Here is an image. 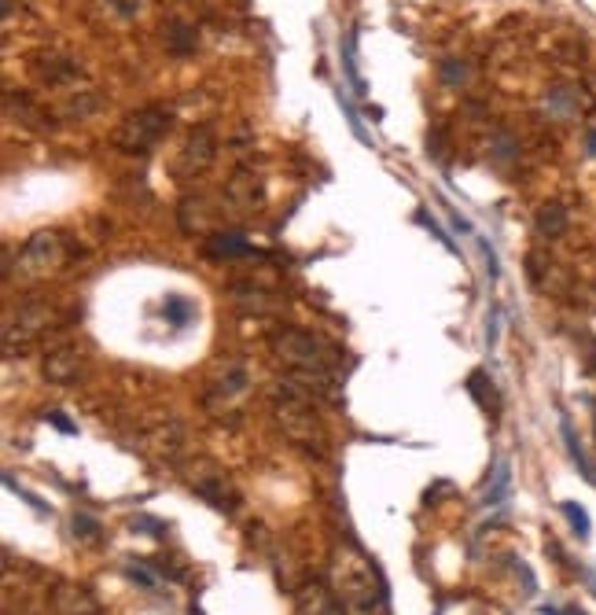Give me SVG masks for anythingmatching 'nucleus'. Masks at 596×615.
I'll list each match as a JSON object with an SVG mask.
<instances>
[{
	"mask_svg": "<svg viewBox=\"0 0 596 615\" xmlns=\"http://www.w3.org/2000/svg\"><path fill=\"white\" fill-rule=\"evenodd\" d=\"M567 615H585V612H567Z\"/></svg>",
	"mask_w": 596,
	"mask_h": 615,
	"instance_id": "20",
	"label": "nucleus"
},
{
	"mask_svg": "<svg viewBox=\"0 0 596 615\" xmlns=\"http://www.w3.org/2000/svg\"><path fill=\"white\" fill-rule=\"evenodd\" d=\"M188 615H203V608H195V604H192V608H188Z\"/></svg>",
	"mask_w": 596,
	"mask_h": 615,
	"instance_id": "19",
	"label": "nucleus"
},
{
	"mask_svg": "<svg viewBox=\"0 0 596 615\" xmlns=\"http://www.w3.org/2000/svg\"><path fill=\"white\" fill-rule=\"evenodd\" d=\"M335 582H339V593H343V601L357 604V608H376V575L368 568L361 556L346 553L335 560Z\"/></svg>",
	"mask_w": 596,
	"mask_h": 615,
	"instance_id": "3",
	"label": "nucleus"
},
{
	"mask_svg": "<svg viewBox=\"0 0 596 615\" xmlns=\"http://www.w3.org/2000/svg\"><path fill=\"white\" fill-rule=\"evenodd\" d=\"M272 413L280 421V431L291 438L295 446H302L306 453L320 457L324 453V435H320V421L317 413L306 405V398L295 394V390H276L272 398Z\"/></svg>",
	"mask_w": 596,
	"mask_h": 615,
	"instance_id": "2",
	"label": "nucleus"
},
{
	"mask_svg": "<svg viewBox=\"0 0 596 615\" xmlns=\"http://www.w3.org/2000/svg\"><path fill=\"white\" fill-rule=\"evenodd\" d=\"M276 354L287 361L291 368H295V376L309 379L317 390H324V394H331L335 390V365H331V354L324 347H320L317 336H309V331H280L276 336Z\"/></svg>",
	"mask_w": 596,
	"mask_h": 615,
	"instance_id": "1",
	"label": "nucleus"
},
{
	"mask_svg": "<svg viewBox=\"0 0 596 615\" xmlns=\"http://www.w3.org/2000/svg\"><path fill=\"white\" fill-rule=\"evenodd\" d=\"M482 255H486V266H490V277L497 280V277H501V266H497V255H493L490 240H482Z\"/></svg>",
	"mask_w": 596,
	"mask_h": 615,
	"instance_id": "16",
	"label": "nucleus"
},
{
	"mask_svg": "<svg viewBox=\"0 0 596 615\" xmlns=\"http://www.w3.org/2000/svg\"><path fill=\"white\" fill-rule=\"evenodd\" d=\"M560 509L567 512V520H571L574 534H578V538H589V531H593V523H589V512H585L578 501H563Z\"/></svg>",
	"mask_w": 596,
	"mask_h": 615,
	"instance_id": "10",
	"label": "nucleus"
},
{
	"mask_svg": "<svg viewBox=\"0 0 596 615\" xmlns=\"http://www.w3.org/2000/svg\"><path fill=\"white\" fill-rule=\"evenodd\" d=\"M585 579H589V586H593V593H596V575L589 571V575H585Z\"/></svg>",
	"mask_w": 596,
	"mask_h": 615,
	"instance_id": "18",
	"label": "nucleus"
},
{
	"mask_svg": "<svg viewBox=\"0 0 596 615\" xmlns=\"http://www.w3.org/2000/svg\"><path fill=\"white\" fill-rule=\"evenodd\" d=\"M497 336H501V310H490V317H486V347H497Z\"/></svg>",
	"mask_w": 596,
	"mask_h": 615,
	"instance_id": "13",
	"label": "nucleus"
},
{
	"mask_svg": "<svg viewBox=\"0 0 596 615\" xmlns=\"http://www.w3.org/2000/svg\"><path fill=\"white\" fill-rule=\"evenodd\" d=\"M162 310L170 314V321H173L177 328H181V325H188V321L195 317V314H192V306H188V302H184L181 295H170V299L162 302Z\"/></svg>",
	"mask_w": 596,
	"mask_h": 615,
	"instance_id": "11",
	"label": "nucleus"
},
{
	"mask_svg": "<svg viewBox=\"0 0 596 615\" xmlns=\"http://www.w3.org/2000/svg\"><path fill=\"white\" fill-rule=\"evenodd\" d=\"M560 431H563V442H567V453H571V461H574V468L585 475L589 483H596V475H593V468H589V461H585V453H582V446H578V438H574V427H571V421H560Z\"/></svg>",
	"mask_w": 596,
	"mask_h": 615,
	"instance_id": "6",
	"label": "nucleus"
},
{
	"mask_svg": "<svg viewBox=\"0 0 596 615\" xmlns=\"http://www.w3.org/2000/svg\"><path fill=\"white\" fill-rule=\"evenodd\" d=\"M416 218H419V221H424V229H431V232H435V236H438V240H442V243H445V247H449V251H453V240H449V236H445V232H442V229H438V225H435V218H431V214H427V210H419V214H416Z\"/></svg>",
	"mask_w": 596,
	"mask_h": 615,
	"instance_id": "14",
	"label": "nucleus"
},
{
	"mask_svg": "<svg viewBox=\"0 0 596 615\" xmlns=\"http://www.w3.org/2000/svg\"><path fill=\"white\" fill-rule=\"evenodd\" d=\"M52 325V306H44V302H30V306H18V331H4L8 339V350L15 347V339H34L41 336V331Z\"/></svg>",
	"mask_w": 596,
	"mask_h": 615,
	"instance_id": "4",
	"label": "nucleus"
},
{
	"mask_svg": "<svg viewBox=\"0 0 596 615\" xmlns=\"http://www.w3.org/2000/svg\"><path fill=\"white\" fill-rule=\"evenodd\" d=\"M207 251L213 258H239V255H250V243L243 236H218L207 243Z\"/></svg>",
	"mask_w": 596,
	"mask_h": 615,
	"instance_id": "7",
	"label": "nucleus"
},
{
	"mask_svg": "<svg viewBox=\"0 0 596 615\" xmlns=\"http://www.w3.org/2000/svg\"><path fill=\"white\" fill-rule=\"evenodd\" d=\"M537 229H541L545 236H560V232L567 229V214L560 207H545L541 214H537Z\"/></svg>",
	"mask_w": 596,
	"mask_h": 615,
	"instance_id": "9",
	"label": "nucleus"
},
{
	"mask_svg": "<svg viewBox=\"0 0 596 615\" xmlns=\"http://www.w3.org/2000/svg\"><path fill=\"white\" fill-rule=\"evenodd\" d=\"M125 571H129V579H133V582H140L144 590H155V579H151V575L144 571V568H136V564H129V568H125Z\"/></svg>",
	"mask_w": 596,
	"mask_h": 615,
	"instance_id": "15",
	"label": "nucleus"
},
{
	"mask_svg": "<svg viewBox=\"0 0 596 615\" xmlns=\"http://www.w3.org/2000/svg\"><path fill=\"white\" fill-rule=\"evenodd\" d=\"M48 421H52L55 427H60L63 435H74V431H77V427H74V421H66L63 413H48Z\"/></svg>",
	"mask_w": 596,
	"mask_h": 615,
	"instance_id": "17",
	"label": "nucleus"
},
{
	"mask_svg": "<svg viewBox=\"0 0 596 615\" xmlns=\"http://www.w3.org/2000/svg\"><path fill=\"white\" fill-rule=\"evenodd\" d=\"M96 531H100V527H96V520H89L85 512L74 516V534H77V538H96Z\"/></svg>",
	"mask_w": 596,
	"mask_h": 615,
	"instance_id": "12",
	"label": "nucleus"
},
{
	"mask_svg": "<svg viewBox=\"0 0 596 615\" xmlns=\"http://www.w3.org/2000/svg\"><path fill=\"white\" fill-rule=\"evenodd\" d=\"M508 486H512V464L504 461H497V475H493V483H490V490H486V505H497V501H504L508 497Z\"/></svg>",
	"mask_w": 596,
	"mask_h": 615,
	"instance_id": "8",
	"label": "nucleus"
},
{
	"mask_svg": "<svg viewBox=\"0 0 596 615\" xmlns=\"http://www.w3.org/2000/svg\"><path fill=\"white\" fill-rule=\"evenodd\" d=\"M77 373H81V357H77V350H70V347L52 350V354L44 357V379H52V384H74Z\"/></svg>",
	"mask_w": 596,
	"mask_h": 615,
	"instance_id": "5",
	"label": "nucleus"
}]
</instances>
